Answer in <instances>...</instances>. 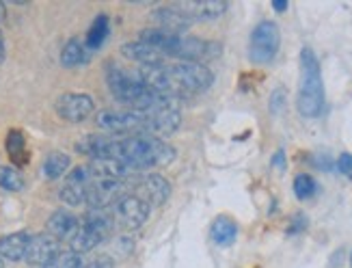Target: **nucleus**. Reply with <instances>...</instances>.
<instances>
[{
  "instance_id": "30",
  "label": "nucleus",
  "mask_w": 352,
  "mask_h": 268,
  "mask_svg": "<svg viewBox=\"0 0 352 268\" xmlns=\"http://www.w3.org/2000/svg\"><path fill=\"white\" fill-rule=\"evenodd\" d=\"M82 268H111V262L106 258H100V260L91 262V264H82Z\"/></svg>"
},
{
  "instance_id": "4",
  "label": "nucleus",
  "mask_w": 352,
  "mask_h": 268,
  "mask_svg": "<svg viewBox=\"0 0 352 268\" xmlns=\"http://www.w3.org/2000/svg\"><path fill=\"white\" fill-rule=\"evenodd\" d=\"M98 128L113 136H141L145 123V110L132 108H104L96 115Z\"/></svg>"
},
{
  "instance_id": "11",
  "label": "nucleus",
  "mask_w": 352,
  "mask_h": 268,
  "mask_svg": "<svg viewBox=\"0 0 352 268\" xmlns=\"http://www.w3.org/2000/svg\"><path fill=\"white\" fill-rule=\"evenodd\" d=\"M58 254H60V245H58V240L54 238V236L39 234V236H33V238H30L24 262L30 264V266L45 268L50 262H54V258Z\"/></svg>"
},
{
  "instance_id": "33",
  "label": "nucleus",
  "mask_w": 352,
  "mask_h": 268,
  "mask_svg": "<svg viewBox=\"0 0 352 268\" xmlns=\"http://www.w3.org/2000/svg\"><path fill=\"white\" fill-rule=\"evenodd\" d=\"M274 165H279V167H283V152H279L277 156H274Z\"/></svg>"
},
{
  "instance_id": "32",
  "label": "nucleus",
  "mask_w": 352,
  "mask_h": 268,
  "mask_svg": "<svg viewBox=\"0 0 352 268\" xmlns=\"http://www.w3.org/2000/svg\"><path fill=\"white\" fill-rule=\"evenodd\" d=\"M272 9L274 11H285L287 9V3H272Z\"/></svg>"
},
{
  "instance_id": "31",
  "label": "nucleus",
  "mask_w": 352,
  "mask_h": 268,
  "mask_svg": "<svg viewBox=\"0 0 352 268\" xmlns=\"http://www.w3.org/2000/svg\"><path fill=\"white\" fill-rule=\"evenodd\" d=\"M5 56H7V48H5V37H3V33H0V63L5 61Z\"/></svg>"
},
{
  "instance_id": "29",
  "label": "nucleus",
  "mask_w": 352,
  "mask_h": 268,
  "mask_svg": "<svg viewBox=\"0 0 352 268\" xmlns=\"http://www.w3.org/2000/svg\"><path fill=\"white\" fill-rule=\"evenodd\" d=\"M338 167H340V171L344 173V176L352 178V156H350V154H342V156H340Z\"/></svg>"
},
{
  "instance_id": "10",
  "label": "nucleus",
  "mask_w": 352,
  "mask_h": 268,
  "mask_svg": "<svg viewBox=\"0 0 352 268\" xmlns=\"http://www.w3.org/2000/svg\"><path fill=\"white\" fill-rule=\"evenodd\" d=\"M94 98L87 93H65L56 100V113L69 123H80L94 113Z\"/></svg>"
},
{
  "instance_id": "24",
  "label": "nucleus",
  "mask_w": 352,
  "mask_h": 268,
  "mask_svg": "<svg viewBox=\"0 0 352 268\" xmlns=\"http://www.w3.org/2000/svg\"><path fill=\"white\" fill-rule=\"evenodd\" d=\"M7 154L11 156L13 163L18 165H24L28 158H26V143H24V134L20 130H11L7 134Z\"/></svg>"
},
{
  "instance_id": "21",
  "label": "nucleus",
  "mask_w": 352,
  "mask_h": 268,
  "mask_svg": "<svg viewBox=\"0 0 352 268\" xmlns=\"http://www.w3.org/2000/svg\"><path fill=\"white\" fill-rule=\"evenodd\" d=\"M72 167V158L63 152H52L48 158L43 161V167H41V173L45 180H58L63 178L65 173L69 171Z\"/></svg>"
},
{
  "instance_id": "17",
  "label": "nucleus",
  "mask_w": 352,
  "mask_h": 268,
  "mask_svg": "<svg viewBox=\"0 0 352 268\" xmlns=\"http://www.w3.org/2000/svg\"><path fill=\"white\" fill-rule=\"evenodd\" d=\"M45 227H48V234L54 236L56 240H69L80 225H78V218H76L69 210H56L48 218Z\"/></svg>"
},
{
  "instance_id": "20",
  "label": "nucleus",
  "mask_w": 352,
  "mask_h": 268,
  "mask_svg": "<svg viewBox=\"0 0 352 268\" xmlns=\"http://www.w3.org/2000/svg\"><path fill=\"white\" fill-rule=\"evenodd\" d=\"M91 59V50L87 48V43L80 39H69L63 45V52H60V63L65 68H78Z\"/></svg>"
},
{
  "instance_id": "9",
  "label": "nucleus",
  "mask_w": 352,
  "mask_h": 268,
  "mask_svg": "<svg viewBox=\"0 0 352 268\" xmlns=\"http://www.w3.org/2000/svg\"><path fill=\"white\" fill-rule=\"evenodd\" d=\"M91 180H94V176H91L89 167H76L67 176L63 188H60V193H58L60 201L74 208L87 203V191H89Z\"/></svg>"
},
{
  "instance_id": "35",
  "label": "nucleus",
  "mask_w": 352,
  "mask_h": 268,
  "mask_svg": "<svg viewBox=\"0 0 352 268\" xmlns=\"http://www.w3.org/2000/svg\"><path fill=\"white\" fill-rule=\"evenodd\" d=\"M0 268H3V258H0Z\"/></svg>"
},
{
  "instance_id": "16",
  "label": "nucleus",
  "mask_w": 352,
  "mask_h": 268,
  "mask_svg": "<svg viewBox=\"0 0 352 268\" xmlns=\"http://www.w3.org/2000/svg\"><path fill=\"white\" fill-rule=\"evenodd\" d=\"M89 171L94 173V178L98 180H115V182H124L126 178L132 176V169L121 163L117 158H98V161H91Z\"/></svg>"
},
{
  "instance_id": "26",
  "label": "nucleus",
  "mask_w": 352,
  "mask_h": 268,
  "mask_svg": "<svg viewBox=\"0 0 352 268\" xmlns=\"http://www.w3.org/2000/svg\"><path fill=\"white\" fill-rule=\"evenodd\" d=\"M316 180L311 176H305V173H300V176H296L294 180V195L305 201V199H311L316 195Z\"/></svg>"
},
{
  "instance_id": "7",
  "label": "nucleus",
  "mask_w": 352,
  "mask_h": 268,
  "mask_svg": "<svg viewBox=\"0 0 352 268\" xmlns=\"http://www.w3.org/2000/svg\"><path fill=\"white\" fill-rule=\"evenodd\" d=\"M111 214L124 229H139L149 218V206L136 195H124L111 208Z\"/></svg>"
},
{
  "instance_id": "1",
  "label": "nucleus",
  "mask_w": 352,
  "mask_h": 268,
  "mask_svg": "<svg viewBox=\"0 0 352 268\" xmlns=\"http://www.w3.org/2000/svg\"><path fill=\"white\" fill-rule=\"evenodd\" d=\"M141 41L149 43L151 48H156L164 59L171 56L177 61H188V63H204L210 59H217L221 54V43L188 37V35H169L162 33L158 28H145L141 30Z\"/></svg>"
},
{
  "instance_id": "28",
  "label": "nucleus",
  "mask_w": 352,
  "mask_h": 268,
  "mask_svg": "<svg viewBox=\"0 0 352 268\" xmlns=\"http://www.w3.org/2000/svg\"><path fill=\"white\" fill-rule=\"evenodd\" d=\"M283 104H285V91L283 89H277L270 96V110H272V113H281Z\"/></svg>"
},
{
  "instance_id": "8",
  "label": "nucleus",
  "mask_w": 352,
  "mask_h": 268,
  "mask_svg": "<svg viewBox=\"0 0 352 268\" xmlns=\"http://www.w3.org/2000/svg\"><path fill=\"white\" fill-rule=\"evenodd\" d=\"M134 188H136L134 195L139 199H143L149 208L162 206V203L171 195V184L166 182L162 176H156V173H143V176L136 180Z\"/></svg>"
},
{
  "instance_id": "18",
  "label": "nucleus",
  "mask_w": 352,
  "mask_h": 268,
  "mask_svg": "<svg viewBox=\"0 0 352 268\" xmlns=\"http://www.w3.org/2000/svg\"><path fill=\"white\" fill-rule=\"evenodd\" d=\"M30 243V236L26 231L7 234L0 238V258L9 262H20L26 256V249Z\"/></svg>"
},
{
  "instance_id": "36",
  "label": "nucleus",
  "mask_w": 352,
  "mask_h": 268,
  "mask_svg": "<svg viewBox=\"0 0 352 268\" xmlns=\"http://www.w3.org/2000/svg\"><path fill=\"white\" fill-rule=\"evenodd\" d=\"M350 262H352V258H350Z\"/></svg>"
},
{
  "instance_id": "15",
  "label": "nucleus",
  "mask_w": 352,
  "mask_h": 268,
  "mask_svg": "<svg viewBox=\"0 0 352 268\" xmlns=\"http://www.w3.org/2000/svg\"><path fill=\"white\" fill-rule=\"evenodd\" d=\"M121 52L124 56H128L130 61L139 63L141 68H151V65H164V56L156 50L151 48L149 43L136 39V41H128L121 45Z\"/></svg>"
},
{
  "instance_id": "34",
  "label": "nucleus",
  "mask_w": 352,
  "mask_h": 268,
  "mask_svg": "<svg viewBox=\"0 0 352 268\" xmlns=\"http://www.w3.org/2000/svg\"><path fill=\"white\" fill-rule=\"evenodd\" d=\"M3 20H5V5L0 3V22H3Z\"/></svg>"
},
{
  "instance_id": "23",
  "label": "nucleus",
  "mask_w": 352,
  "mask_h": 268,
  "mask_svg": "<svg viewBox=\"0 0 352 268\" xmlns=\"http://www.w3.org/2000/svg\"><path fill=\"white\" fill-rule=\"evenodd\" d=\"M109 30H111V22H109V15H104V13H100L98 18L94 20V24H91V28H89V33H87V48L94 52V50H98L100 45L106 41V37H109Z\"/></svg>"
},
{
  "instance_id": "6",
  "label": "nucleus",
  "mask_w": 352,
  "mask_h": 268,
  "mask_svg": "<svg viewBox=\"0 0 352 268\" xmlns=\"http://www.w3.org/2000/svg\"><path fill=\"white\" fill-rule=\"evenodd\" d=\"M279 45H281V33H279V26L266 20V22H259L253 33H251V41H249V59L257 65H266L270 63L279 52Z\"/></svg>"
},
{
  "instance_id": "12",
  "label": "nucleus",
  "mask_w": 352,
  "mask_h": 268,
  "mask_svg": "<svg viewBox=\"0 0 352 268\" xmlns=\"http://www.w3.org/2000/svg\"><path fill=\"white\" fill-rule=\"evenodd\" d=\"M76 152L82 156H89L91 161H98V158H117L119 161V138L89 134L76 143Z\"/></svg>"
},
{
  "instance_id": "19",
  "label": "nucleus",
  "mask_w": 352,
  "mask_h": 268,
  "mask_svg": "<svg viewBox=\"0 0 352 268\" xmlns=\"http://www.w3.org/2000/svg\"><path fill=\"white\" fill-rule=\"evenodd\" d=\"M102 240H104V238H102V236H100L98 231H94V229H89V227L80 225L78 229H76V234L69 238V251H74V254L82 256V254H89V251H94Z\"/></svg>"
},
{
  "instance_id": "5",
  "label": "nucleus",
  "mask_w": 352,
  "mask_h": 268,
  "mask_svg": "<svg viewBox=\"0 0 352 268\" xmlns=\"http://www.w3.org/2000/svg\"><path fill=\"white\" fill-rule=\"evenodd\" d=\"M173 83L182 93H201L208 91L214 83V74L208 70L204 63H188V61H177L173 65H166Z\"/></svg>"
},
{
  "instance_id": "25",
  "label": "nucleus",
  "mask_w": 352,
  "mask_h": 268,
  "mask_svg": "<svg viewBox=\"0 0 352 268\" xmlns=\"http://www.w3.org/2000/svg\"><path fill=\"white\" fill-rule=\"evenodd\" d=\"M0 188L9 193H20L24 188V178L18 167H0Z\"/></svg>"
},
{
  "instance_id": "22",
  "label": "nucleus",
  "mask_w": 352,
  "mask_h": 268,
  "mask_svg": "<svg viewBox=\"0 0 352 268\" xmlns=\"http://www.w3.org/2000/svg\"><path fill=\"white\" fill-rule=\"evenodd\" d=\"M238 236V227L229 216H219L212 223V240L217 243L219 247H229L236 243Z\"/></svg>"
},
{
  "instance_id": "13",
  "label": "nucleus",
  "mask_w": 352,
  "mask_h": 268,
  "mask_svg": "<svg viewBox=\"0 0 352 268\" xmlns=\"http://www.w3.org/2000/svg\"><path fill=\"white\" fill-rule=\"evenodd\" d=\"M151 22L156 24L158 30H162V33H169V35H184L195 24L188 15H184L182 11H177L173 5L156 9L154 13H151Z\"/></svg>"
},
{
  "instance_id": "27",
  "label": "nucleus",
  "mask_w": 352,
  "mask_h": 268,
  "mask_svg": "<svg viewBox=\"0 0 352 268\" xmlns=\"http://www.w3.org/2000/svg\"><path fill=\"white\" fill-rule=\"evenodd\" d=\"M45 268H82V258L74 251H60L54 262H50Z\"/></svg>"
},
{
  "instance_id": "2",
  "label": "nucleus",
  "mask_w": 352,
  "mask_h": 268,
  "mask_svg": "<svg viewBox=\"0 0 352 268\" xmlns=\"http://www.w3.org/2000/svg\"><path fill=\"white\" fill-rule=\"evenodd\" d=\"M175 150L162 138L154 136H124L119 138V161L132 171L164 167L173 163Z\"/></svg>"
},
{
  "instance_id": "14",
  "label": "nucleus",
  "mask_w": 352,
  "mask_h": 268,
  "mask_svg": "<svg viewBox=\"0 0 352 268\" xmlns=\"http://www.w3.org/2000/svg\"><path fill=\"white\" fill-rule=\"evenodd\" d=\"M173 7L182 11L184 15H188L192 22L219 20L227 11V3H221V0H206V3H201V0H188V3H175Z\"/></svg>"
},
{
  "instance_id": "3",
  "label": "nucleus",
  "mask_w": 352,
  "mask_h": 268,
  "mask_svg": "<svg viewBox=\"0 0 352 268\" xmlns=\"http://www.w3.org/2000/svg\"><path fill=\"white\" fill-rule=\"evenodd\" d=\"M296 108L307 119L320 117L324 110L322 74H320V63L316 54L309 48H302L300 52V87H298Z\"/></svg>"
}]
</instances>
